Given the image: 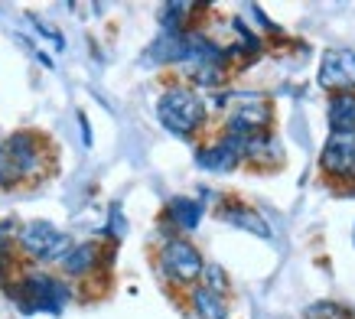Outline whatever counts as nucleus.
I'll use <instances>...</instances> for the list:
<instances>
[{
  "mask_svg": "<svg viewBox=\"0 0 355 319\" xmlns=\"http://www.w3.org/2000/svg\"><path fill=\"white\" fill-rule=\"evenodd\" d=\"M7 297L20 307V313H53L59 316L62 307L69 303V287L62 280H55L49 274H26L23 280H17L13 287H7Z\"/></svg>",
  "mask_w": 355,
  "mask_h": 319,
  "instance_id": "nucleus-1",
  "label": "nucleus"
},
{
  "mask_svg": "<svg viewBox=\"0 0 355 319\" xmlns=\"http://www.w3.org/2000/svg\"><path fill=\"white\" fill-rule=\"evenodd\" d=\"M157 117H160V124L170 130V134L189 137V134H196V130L202 128L205 105L193 88H170V92H163L160 101H157Z\"/></svg>",
  "mask_w": 355,
  "mask_h": 319,
  "instance_id": "nucleus-2",
  "label": "nucleus"
},
{
  "mask_svg": "<svg viewBox=\"0 0 355 319\" xmlns=\"http://www.w3.org/2000/svg\"><path fill=\"white\" fill-rule=\"evenodd\" d=\"M218 107H228V137H258L270 124V105L264 95H216Z\"/></svg>",
  "mask_w": 355,
  "mask_h": 319,
  "instance_id": "nucleus-3",
  "label": "nucleus"
},
{
  "mask_svg": "<svg viewBox=\"0 0 355 319\" xmlns=\"http://www.w3.org/2000/svg\"><path fill=\"white\" fill-rule=\"evenodd\" d=\"M40 137L30 130H17L0 144V189H10L13 182L26 180L30 173H36L40 163Z\"/></svg>",
  "mask_w": 355,
  "mask_h": 319,
  "instance_id": "nucleus-4",
  "label": "nucleus"
},
{
  "mask_svg": "<svg viewBox=\"0 0 355 319\" xmlns=\"http://www.w3.org/2000/svg\"><path fill=\"white\" fill-rule=\"evenodd\" d=\"M202 255H199V248L189 245L186 238H170L166 245L160 248V270L166 280L173 284H196L199 277H202Z\"/></svg>",
  "mask_w": 355,
  "mask_h": 319,
  "instance_id": "nucleus-5",
  "label": "nucleus"
},
{
  "mask_svg": "<svg viewBox=\"0 0 355 319\" xmlns=\"http://www.w3.org/2000/svg\"><path fill=\"white\" fill-rule=\"evenodd\" d=\"M20 248L30 257L49 264V261H62V257L69 255L72 241H69V234L59 232L53 222H30L20 228Z\"/></svg>",
  "mask_w": 355,
  "mask_h": 319,
  "instance_id": "nucleus-6",
  "label": "nucleus"
},
{
  "mask_svg": "<svg viewBox=\"0 0 355 319\" xmlns=\"http://www.w3.org/2000/svg\"><path fill=\"white\" fill-rule=\"evenodd\" d=\"M320 85L339 95L355 92V49H326L320 59Z\"/></svg>",
  "mask_w": 355,
  "mask_h": 319,
  "instance_id": "nucleus-7",
  "label": "nucleus"
},
{
  "mask_svg": "<svg viewBox=\"0 0 355 319\" xmlns=\"http://www.w3.org/2000/svg\"><path fill=\"white\" fill-rule=\"evenodd\" d=\"M323 170L339 176V180H352L355 176V134H329L323 147Z\"/></svg>",
  "mask_w": 355,
  "mask_h": 319,
  "instance_id": "nucleus-8",
  "label": "nucleus"
},
{
  "mask_svg": "<svg viewBox=\"0 0 355 319\" xmlns=\"http://www.w3.org/2000/svg\"><path fill=\"white\" fill-rule=\"evenodd\" d=\"M241 160H245V140H241V137H228V134L218 140V144L202 147L199 153H196V163H199L202 170H212V173L235 170Z\"/></svg>",
  "mask_w": 355,
  "mask_h": 319,
  "instance_id": "nucleus-9",
  "label": "nucleus"
},
{
  "mask_svg": "<svg viewBox=\"0 0 355 319\" xmlns=\"http://www.w3.org/2000/svg\"><path fill=\"white\" fill-rule=\"evenodd\" d=\"M166 218H170L180 232H196L199 222H202V202L199 199H186V196H176L166 202Z\"/></svg>",
  "mask_w": 355,
  "mask_h": 319,
  "instance_id": "nucleus-10",
  "label": "nucleus"
},
{
  "mask_svg": "<svg viewBox=\"0 0 355 319\" xmlns=\"http://www.w3.org/2000/svg\"><path fill=\"white\" fill-rule=\"evenodd\" d=\"M329 128L333 134H355V92L329 101Z\"/></svg>",
  "mask_w": 355,
  "mask_h": 319,
  "instance_id": "nucleus-11",
  "label": "nucleus"
},
{
  "mask_svg": "<svg viewBox=\"0 0 355 319\" xmlns=\"http://www.w3.org/2000/svg\"><path fill=\"white\" fill-rule=\"evenodd\" d=\"M189 303H193V309H196V316L199 319H228V303H225L222 293L196 287L193 297H189Z\"/></svg>",
  "mask_w": 355,
  "mask_h": 319,
  "instance_id": "nucleus-12",
  "label": "nucleus"
},
{
  "mask_svg": "<svg viewBox=\"0 0 355 319\" xmlns=\"http://www.w3.org/2000/svg\"><path fill=\"white\" fill-rule=\"evenodd\" d=\"M95 264H98V245H92V241H85V245H76V248H69V255L62 257L65 274H72V277L88 274V270H92Z\"/></svg>",
  "mask_w": 355,
  "mask_h": 319,
  "instance_id": "nucleus-13",
  "label": "nucleus"
},
{
  "mask_svg": "<svg viewBox=\"0 0 355 319\" xmlns=\"http://www.w3.org/2000/svg\"><path fill=\"white\" fill-rule=\"evenodd\" d=\"M225 222L238 225V228H245V232H254L258 238H270L268 222H264L261 215H254L251 209H228V212H225Z\"/></svg>",
  "mask_w": 355,
  "mask_h": 319,
  "instance_id": "nucleus-14",
  "label": "nucleus"
},
{
  "mask_svg": "<svg viewBox=\"0 0 355 319\" xmlns=\"http://www.w3.org/2000/svg\"><path fill=\"white\" fill-rule=\"evenodd\" d=\"M193 13V3H166L160 13L163 33H186V17Z\"/></svg>",
  "mask_w": 355,
  "mask_h": 319,
  "instance_id": "nucleus-15",
  "label": "nucleus"
},
{
  "mask_svg": "<svg viewBox=\"0 0 355 319\" xmlns=\"http://www.w3.org/2000/svg\"><path fill=\"white\" fill-rule=\"evenodd\" d=\"M277 140L264 137V134H258V137H248L245 140V157L248 160H277Z\"/></svg>",
  "mask_w": 355,
  "mask_h": 319,
  "instance_id": "nucleus-16",
  "label": "nucleus"
},
{
  "mask_svg": "<svg viewBox=\"0 0 355 319\" xmlns=\"http://www.w3.org/2000/svg\"><path fill=\"white\" fill-rule=\"evenodd\" d=\"M306 319H355L352 309L343 307V303H333V300H320L306 309Z\"/></svg>",
  "mask_w": 355,
  "mask_h": 319,
  "instance_id": "nucleus-17",
  "label": "nucleus"
},
{
  "mask_svg": "<svg viewBox=\"0 0 355 319\" xmlns=\"http://www.w3.org/2000/svg\"><path fill=\"white\" fill-rule=\"evenodd\" d=\"M202 274H205V290H212V293H225V270L218 264H205L202 267Z\"/></svg>",
  "mask_w": 355,
  "mask_h": 319,
  "instance_id": "nucleus-18",
  "label": "nucleus"
},
{
  "mask_svg": "<svg viewBox=\"0 0 355 319\" xmlns=\"http://www.w3.org/2000/svg\"><path fill=\"white\" fill-rule=\"evenodd\" d=\"M108 232L118 234V238H124V232H128V222H124V215H121L118 205L111 209V225H108Z\"/></svg>",
  "mask_w": 355,
  "mask_h": 319,
  "instance_id": "nucleus-19",
  "label": "nucleus"
},
{
  "mask_svg": "<svg viewBox=\"0 0 355 319\" xmlns=\"http://www.w3.org/2000/svg\"><path fill=\"white\" fill-rule=\"evenodd\" d=\"M78 124H82V140H85V147H92V130H88V117L78 114Z\"/></svg>",
  "mask_w": 355,
  "mask_h": 319,
  "instance_id": "nucleus-20",
  "label": "nucleus"
},
{
  "mask_svg": "<svg viewBox=\"0 0 355 319\" xmlns=\"http://www.w3.org/2000/svg\"><path fill=\"white\" fill-rule=\"evenodd\" d=\"M251 13H254V17H258V23H261V26H268V30H270V26H274V23H270L268 17H264V10H261L258 3H254V7H251Z\"/></svg>",
  "mask_w": 355,
  "mask_h": 319,
  "instance_id": "nucleus-21",
  "label": "nucleus"
}]
</instances>
